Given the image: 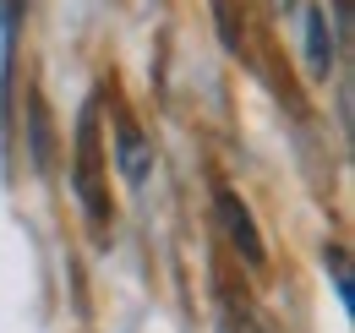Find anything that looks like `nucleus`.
Masks as SVG:
<instances>
[{"label": "nucleus", "mask_w": 355, "mask_h": 333, "mask_svg": "<svg viewBox=\"0 0 355 333\" xmlns=\"http://www.w3.org/2000/svg\"><path fill=\"white\" fill-rule=\"evenodd\" d=\"M121 159H126V175L142 180V169H148V148H142V137H137L132 121H121Z\"/></svg>", "instance_id": "7ed1b4c3"}, {"label": "nucleus", "mask_w": 355, "mask_h": 333, "mask_svg": "<svg viewBox=\"0 0 355 333\" xmlns=\"http://www.w3.org/2000/svg\"><path fill=\"white\" fill-rule=\"evenodd\" d=\"M328 60H334V49H328V33H322V11H311V71L322 77Z\"/></svg>", "instance_id": "20e7f679"}, {"label": "nucleus", "mask_w": 355, "mask_h": 333, "mask_svg": "<svg viewBox=\"0 0 355 333\" xmlns=\"http://www.w3.org/2000/svg\"><path fill=\"white\" fill-rule=\"evenodd\" d=\"M77 191H83V203H88V219L93 230L104 235L110 230V191H104V159H98V110H83V126H77Z\"/></svg>", "instance_id": "f257e3e1"}, {"label": "nucleus", "mask_w": 355, "mask_h": 333, "mask_svg": "<svg viewBox=\"0 0 355 333\" xmlns=\"http://www.w3.org/2000/svg\"><path fill=\"white\" fill-rule=\"evenodd\" d=\"M219 219L224 230H230V241H235V251H246V262H263V241H257V224H252V213L241 208L230 191H219Z\"/></svg>", "instance_id": "f03ea898"}, {"label": "nucleus", "mask_w": 355, "mask_h": 333, "mask_svg": "<svg viewBox=\"0 0 355 333\" xmlns=\"http://www.w3.org/2000/svg\"><path fill=\"white\" fill-rule=\"evenodd\" d=\"M334 262V279H339V300H350V268H345V251H328Z\"/></svg>", "instance_id": "39448f33"}]
</instances>
